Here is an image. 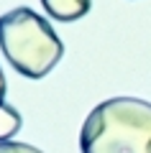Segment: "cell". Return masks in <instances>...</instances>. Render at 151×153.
Instances as JSON below:
<instances>
[{
    "label": "cell",
    "mask_w": 151,
    "mask_h": 153,
    "mask_svg": "<svg viewBox=\"0 0 151 153\" xmlns=\"http://www.w3.org/2000/svg\"><path fill=\"white\" fill-rule=\"evenodd\" d=\"M18 130H21V112L11 107L5 100H0V143L13 138Z\"/></svg>",
    "instance_id": "obj_4"
},
{
    "label": "cell",
    "mask_w": 151,
    "mask_h": 153,
    "mask_svg": "<svg viewBox=\"0 0 151 153\" xmlns=\"http://www.w3.org/2000/svg\"><path fill=\"white\" fill-rule=\"evenodd\" d=\"M5 89H8V84H5V74H3V69H0V100L5 97Z\"/></svg>",
    "instance_id": "obj_6"
},
{
    "label": "cell",
    "mask_w": 151,
    "mask_h": 153,
    "mask_svg": "<svg viewBox=\"0 0 151 153\" xmlns=\"http://www.w3.org/2000/svg\"><path fill=\"white\" fill-rule=\"evenodd\" d=\"M82 153H151V102L110 97L85 117Z\"/></svg>",
    "instance_id": "obj_1"
},
{
    "label": "cell",
    "mask_w": 151,
    "mask_h": 153,
    "mask_svg": "<svg viewBox=\"0 0 151 153\" xmlns=\"http://www.w3.org/2000/svg\"><path fill=\"white\" fill-rule=\"evenodd\" d=\"M44 10L56 21H80L82 16H87L92 8V0H41Z\"/></svg>",
    "instance_id": "obj_3"
},
{
    "label": "cell",
    "mask_w": 151,
    "mask_h": 153,
    "mask_svg": "<svg viewBox=\"0 0 151 153\" xmlns=\"http://www.w3.org/2000/svg\"><path fill=\"white\" fill-rule=\"evenodd\" d=\"M0 51L18 74L41 79L64 56V44L44 16L31 8H13L0 16Z\"/></svg>",
    "instance_id": "obj_2"
},
{
    "label": "cell",
    "mask_w": 151,
    "mask_h": 153,
    "mask_svg": "<svg viewBox=\"0 0 151 153\" xmlns=\"http://www.w3.org/2000/svg\"><path fill=\"white\" fill-rule=\"evenodd\" d=\"M0 153H44L36 146H28V143H18V140H5L0 143Z\"/></svg>",
    "instance_id": "obj_5"
}]
</instances>
